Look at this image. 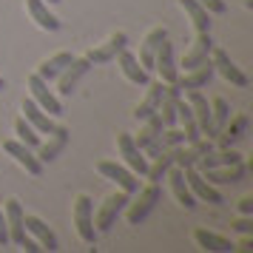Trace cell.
Instances as JSON below:
<instances>
[{"instance_id": "6da1fadb", "label": "cell", "mask_w": 253, "mask_h": 253, "mask_svg": "<svg viewBox=\"0 0 253 253\" xmlns=\"http://www.w3.org/2000/svg\"><path fill=\"white\" fill-rule=\"evenodd\" d=\"M128 202H131V194H126V191L108 196V199L103 202V208L97 211V216H94V228H97V233H108V230L114 228L117 219L123 216V211H126Z\"/></svg>"}, {"instance_id": "7a4b0ae2", "label": "cell", "mask_w": 253, "mask_h": 253, "mask_svg": "<svg viewBox=\"0 0 253 253\" xmlns=\"http://www.w3.org/2000/svg\"><path fill=\"white\" fill-rule=\"evenodd\" d=\"M160 196H162V191H160V185L157 182H151L148 188H142L137 199L126 205L128 208V225H142V222L148 219V213L157 208Z\"/></svg>"}, {"instance_id": "3957f363", "label": "cell", "mask_w": 253, "mask_h": 253, "mask_svg": "<svg viewBox=\"0 0 253 253\" xmlns=\"http://www.w3.org/2000/svg\"><path fill=\"white\" fill-rule=\"evenodd\" d=\"M74 225H77V233H80L83 242H88L94 245L97 242V228H94V202L91 196L80 194L77 196V202H74Z\"/></svg>"}, {"instance_id": "277c9868", "label": "cell", "mask_w": 253, "mask_h": 253, "mask_svg": "<svg viewBox=\"0 0 253 253\" xmlns=\"http://www.w3.org/2000/svg\"><path fill=\"white\" fill-rule=\"evenodd\" d=\"M29 91H32V100H35L43 111H46L48 117H57L63 114V103H60L57 94H51V88H48V83L40 77V74H29Z\"/></svg>"}, {"instance_id": "5b68a950", "label": "cell", "mask_w": 253, "mask_h": 253, "mask_svg": "<svg viewBox=\"0 0 253 253\" xmlns=\"http://www.w3.org/2000/svg\"><path fill=\"white\" fill-rule=\"evenodd\" d=\"M97 173L105 176V179H111L120 191H126V194H131V196L139 191V179L134 176V171H131V168H123V165H117V162H108V160L97 162Z\"/></svg>"}, {"instance_id": "8992f818", "label": "cell", "mask_w": 253, "mask_h": 253, "mask_svg": "<svg viewBox=\"0 0 253 253\" xmlns=\"http://www.w3.org/2000/svg\"><path fill=\"white\" fill-rule=\"evenodd\" d=\"M182 173H185V182H188V188H191L194 199H202V202H211V205H222V202H225L216 188L208 182V179H205L199 171H194V165L182 168Z\"/></svg>"}, {"instance_id": "52a82bcc", "label": "cell", "mask_w": 253, "mask_h": 253, "mask_svg": "<svg viewBox=\"0 0 253 253\" xmlns=\"http://www.w3.org/2000/svg\"><path fill=\"white\" fill-rule=\"evenodd\" d=\"M211 60H213V69H216L219 74L230 83V85H236V88H248V74H245V71H242L239 66L228 57V51H222V48L213 46Z\"/></svg>"}, {"instance_id": "ba28073f", "label": "cell", "mask_w": 253, "mask_h": 253, "mask_svg": "<svg viewBox=\"0 0 253 253\" xmlns=\"http://www.w3.org/2000/svg\"><path fill=\"white\" fill-rule=\"evenodd\" d=\"M88 69H91V63H88L85 57H74V60H71L69 66L63 69V74L57 77V80H60V85H57L60 97H71L74 88H77V83L88 74Z\"/></svg>"}, {"instance_id": "9c48e42d", "label": "cell", "mask_w": 253, "mask_h": 253, "mask_svg": "<svg viewBox=\"0 0 253 253\" xmlns=\"http://www.w3.org/2000/svg\"><path fill=\"white\" fill-rule=\"evenodd\" d=\"M3 151H6L9 157H14L17 165H23L26 173H32V176H40V173H43V162L37 160L35 154H32V148L23 145L20 139H6V142H3Z\"/></svg>"}, {"instance_id": "30bf717a", "label": "cell", "mask_w": 253, "mask_h": 253, "mask_svg": "<svg viewBox=\"0 0 253 253\" xmlns=\"http://www.w3.org/2000/svg\"><path fill=\"white\" fill-rule=\"evenodd\" d=\"M117 148H120V154H123L126 165L134 173H145V171H148V160H145L142 148L134 142V137H131V134H120V137H117Z\"/></svg>"}, {"instance_id": "8fae6325", "label": "cell", "mask_w": 253, "mask_h": 253, "mask_svg": "<svg viewBox=\"0 0 253 253\" xmlns=\"http://www.w3.org/2000/svg\"><path fill=\"white\" fill-rule=\"evenodd\" d=\"M3 216H6V228H9V245H17V248H20V242H23V236H26L23 205H20L17 199H6V205H3Z\"/></svg>"}, {"instance_id": "7c38bea8", "label": "cell", "mask_w": 253, "mask_h": 253, "mask_svg": "<svg viewBox=\"0 0 253 253\" xmlns=\"http://www.w3.org/2000/svg\"><path fill=\"white\" fill-rule=\"evenodd\" d=\"M154 71H160V80L165 83V85L176 83V77H179L176 60H173V46L168 43V37L160 43V51H157V57H154Z\"/></svg>"}, {"instance_id": "4fadbf2b", "label": "cell", "mask_w": 253, "mask_h": 253, "mask_svg": "<svg viewBox=\"0 0 253 253\" xmlns=\"http://www.w3.org/2000/svg\"><path fill=\"white\" fill-rule=\"evenodd\" d=\"M69 139H71V134H69V128H63V126H57L51 134H48V142H43V145H37V160L43 162H54L66 151V145H69Z\"/></svg>"}, {"instance_id": "5bb4252c", "label": "cell", "mask_w": 253, "mask_h": 253, "mask_svg": "<svg viewBox=\"0 0 253 253\" xmlns=\"http://www.w3.org/2000/svg\"><path fill=\"white\" fill-rule=\"evenodd\" d=\"M126 46H128V35H126V32H117V35H111L108 40H105L103 46L91 48V51L85 54V60H88L91 66H94V63H111V60H114Z\"/></svg>"}, {"instance_id": "9a60e30c", "label": "cell", "mask_w": 253, "mask_h": 253, "mask_svg": "<svg viewBox=\"0 0 253 253\" xmlns=\"http://www.w3.org/2000/svg\"><path fill=\"white\" fill-rule=\"evenodd\" d=\"M182 94H188V105L194 111V120H196V126H199V131H202V137L213 139V134H211V103L205 100V94L199 91V88L182 91Z\"/></svg>"}, {"instance_id": "2e32d148", "label": "cell", "mask_w": 253, "mask_h": 253, "mask_svg": "<svg viewBox=\"0 0 253 253\" xmlns=\"http://www.w3.org/2000/svg\"><path fill=\"white\" fill-rule=\"evenodd\" d=\"M213 74H216V69H213V60H205L202 66H196V69L185 71L182 77H176V85H179L182 91H194V88H205L208 83L213 80Z\"/></svg>"}, {"instance_id": "e0dca14e", "label": "cell", "mask_w": 253, "mask_h": 253, "mask_svg": "<svg viewBox=\"0 0 253 253\" xmlns=\"http://www.w3.org/2000/svg\"><path fill=\"white\" fill-rule=\"evenodd\" d=\"M245 173H248V165L242 160V162H233V165H225V168H205L202 176L211 185H236L245 179Z\"/></svg>"}, {"instance_id": "ac0fdd59", "label": "cell", "mask_w": 253, "mask_h": 253, "mask_svg": "<svg viewBox=\"0 0 253 253\" xmlns=\"http://www.w3.org/2000/svg\"><path fill=\"white\" fill-rule=\"evenodd\" d=\"M211 51H213V37H211V32H199V37L194 40L191 51H188L185 60H182V69L191 71V69H196V66H202L205 60H211Z\"/></svg>"}, {"instance_id": "d6986e66", "label": "cell", "mask_w": 253, "mask_h": 253, "mask_svg": "<svg viewBox=\"0 0 253 253\" xmlns=\"http://www.w3.org/2000/svg\"><path fill=\"white\" fill-rule=\"evenodd\" d=\"M176 145H185V131H179V128H162L160 134H157V139L151 142V145H145V154L148 157H160V154H165V151L176 148Z\"/></svg>"}, {"instance_id": "ffe728a7", "label": "cell", "mask_w": 253, "mask_h": 253, "mask_svg": "<svg viewBox=\"0 0 253 253\" xmlns=\"http://www.w3.org/2000/svg\"><path fill=\"white\" fill-rule=\"evenodd\" d=\"M23 228H26V233H32V236L40 242V248H43V251H57V248H60L54 230L48 228L40 216H23Z\"/></svg>"}, {"instance_id": "44dd1931", "label": "cell", "mask_w": 253, "mask_h": 253, "mask_svg": "<svg viewBox=\"0 0 253 253\" xmlns=\"http://www.w3.org/2000/svg\"><path fill=\"white\" fill-rule=\"evenodd\" d=\"M168 37V29L162 26V29H154V32H148V37L142 40V46H139V66L148 71H154V57H157V51H160V43Z\"/></svg>"}, {"instance_id": "7402d4cb", "label": "cell", "mask_w": 253, "mask_h": 253, "mask_svg": "<svg viewBox=\"0 0 253 253\" xmlns=\"http://www.w3.org/2000/svg\"><path fill=\"white\" fill-rule=\"evenodd\" d=\"M165 179L171 182V191H173V196H176V202L191 211V208L196 205V199H194V194H191L188 182H185L182 168H179V165H171V168H168V173H165Z\"/></svg>"}, {"instance_id": "603a6c76", "label": "cell", "mask_w": 253, "mask_h": 253, "mask_svg": "<svg viewBox=\"0 0 253 253\" xmlns=\"http://www.w3.org/2000/svg\"><path fill=\"white\" fill-rule=\"evenodd\" d=\"M114 60H117V66L123 69V74H126L131 83H137V85H148V71L139 66V60L134 57L131 51H128V46L123 48V51H120Z\"/></svg>"}, {"instance_id": "cb8c5ba5", "label": "cell", "mask_w": 253, "mask_h": 253, "mask_svg": "<svg viewBox=\"0 0 253 253\" xmlns=\"http://www.w3.org/2000/svg\"><path fill=\"white\" fill-rule=\"evenodd\" d=\"M23 117L29 120V126L35 128V131H40V134H51V131L57 128V126H54V120H51V117H48L46 111L32 100V97L23 103Z\"/></svg>"}, {"instance_id": "d4e9b609", "label": "cell", "mask_w": 253, "mask_h": 253, "mask_svg": "<svg viewBox=\"0 0 253 253\" xmlns=\"http://www.w3.org/2000/svg\"><path fill=\"white\" fill-rule=\"evenodd\" d=\"M245 131H248V117L236 114L233 120H228V126L216 134V145L219 148H230L233 142H239V139L245 137Z\"/></svg>"}, {"instance_id": "484cf974", "label": "cell", "mask_w": 253, "mask_h": 253, "mask_svg": "<svg viewBox=\"0 0 253 253\" xmlns=\"http://www.w3.org/2000/svg\"><path fill=\"white\" fill-rule=\"evenodd\" d=\"M26 9H29L32 20H35L43 32H57V29H60V20L48 12V6L43 3V0H26Z\"/></svg>"}, {"instance_id": "4316f807", "label": "cell", "mask_w": 253, "mask_h": 253, "mask_svg": "<svg viewBox=\"0 0 253 253\" xmlns=\"http://www.w3.org/2000/svg\"><path fill=\"white\" fill-rule=\"evenodd\" d=\"M162 94H165V83H157V85H148V94H145V100L137 105V111H134V120L137 123H142L145 117L151 114H157V108H160V100H162Z\"/></svg>"}, {"instance_id": "83f0119b", "label": "cell", "mask_w": 253, "mask_h": 253, "mask_svg": "<svg viewBox=\"0 0 253 253\" xmlns=\"http://www.w3.org/2000/svg\"><path fill=\"white\" fill-rule=\"evenodd\" d=\"M194 239H196V245H199V248L213 251V253H228V251H233V242H230V239L219 236V233H213V230H205V228L196 230Z\"/></svg>"}, {"instance_id": "f1b7e54d", "label": "cell", "mask_w": 253, "mask_h": 253, "mask_svg": "<svg viewBox=\"0 0 253 253\" xmlns=\"http://www.w3.org/2000/svg\"><path fill=\"white\" fill-rule=\"evenodd\" d=\"M179 6L191 17V23H194L196 32H211V12H208L199 0H179Z\"/></svg>"}, {"instance_id": "f546056e", "label": "cell", "mask_w": 253, "mask_h": 253, "mask_svg": "<svg viewBox=\"0 0 253 253\" xmlns=\"http://www.w3.org/2000/svg\"><path fill=\"white\" fill-rule=\"evenodd\" d=\"M71 60H74V54L71 51H60V54H54V57H48L46 63H40V69H37V74L43 77V80H57L60 74H63V69L69 66Z\"/></svg>"}, {"instance_id": "4dcf8cb0", "label": "cell", "mask_w": 253, "mask_h": 253, "mask_svg": "<svg viewBox=\"0 0 253 253\" xmlns=\"http://www.w3.org/2000/svg\"><path fill=\"white\" fill-rule=\"evenodd\" d=\"M233 162H242V154H236V151H230V148H222V151L205 154V157L199 160V165H202V171H205V168H225V165H233Z\"/></svg>"}, {"instance_id": "1f68e13d", "label": "cell", "mask_w": 253, "mask_h": 253, "mask_svg": "<svg viewBox=\"0 0 253 253\" xmlns=\"http://www.w3.org/2000/svg\"><path fill=\"white\" fill-rule=\"evenodd\" d=\"M228 120H230V105H228V100L216 97V100L211 103V134H213V139H216V134L222 131V128L228 126Z\"/></svg>"}, {"instance_id": "d6a6232c", "label": "cell", "mask_w": 253, "mask_h": 253, "mask_svg": "<svg viewBox=\"0 0 253 253\" xmlns=\"http://www.w3.org/2000/svg\"><path fill=\"white\" fill-rule=\"evenodd\" d=\"M162 120H160V114H151V117H145L142 120V128H139V137H134V142H137L139 148H145V145H151L154 139H157V134L162 131Z\"/></svg>"}, {"instance_id": "836d02e7", "label": "cell", "mask_w": 253, "mask_h": 253, "mask_svg": "<svg viewBox=\"0 0 253 253\" xmlns=\"http://www.w3.org/2000/svg\"><path fill=\"white\" fill-rule=\"evenodd\" d=\"M176 148H179V145H176ZM176 148H171V151H165V154H160V157H157V162H154V165H148L145 176H148L151 182H157V185L162 182V176L168 173V168H171L173 160H176Z\"/></svg>"}, {"instance_id": "e575fe53", "label": "cell", "mask_w": 253, "mask_h": 253, "mask_svg": "<svg viewBox=\"0 0 253 253\" xmlns=\"http://www.w3.org/2000/svg\"><path fill=\"white\" fill-rule=\"evenodd\" d=\"M14 134H17V139H20L23 145H29V148H37V145H40V137H37L35 128L29 126L26 117H17V120H14Z\"/></svg>"}, {"instance_id": "d590c367", "label": "cell", "mask_w": 253, "mask_h": 253, "mask_svg": "<svg viewBox=\"0 0 253 253\" xmlns=\"http://www.w3.org/2000/svg\"><path fill=\"white\" fill-rule=\"evenodd\" d=\"M230 228L236 230V233H242V236H248V233H253V219L251 216H239Z\"/></svg>"}, {"instance_id": "8d00e7d4", "label": "cell", "mask_w": 253, "mask_h": 253, "mask_svg": "<svg viewBox=\"0 0 253 253\" xmlns=\"http://www.w3.org/2000/svg\"><path fill=\"white\" fill-rule=\"evenodd\" d=\"M199 3H202L211 14H225L228 12V3H225V0H199Z\"/></svg>"}, {"instance_id": "74e56055", "label": "cell", "mask_w": 253, "mask_h": 253, "mask_svg": "<svg viewBox=\"0 0 253 253\" xmlns=\"http://www.w3.org/2000/svg\"><path fill=\"white\" fill-rule=\"evenodd\" d=\"M20 248H23V251H29V253H40V251H43V248H40V242H37V239H32L29 233L23 236V242H20Z\"/></svg>"}, {"instance_id": "f35d334b", "label": "cell", "mask_w": 253, "mask_h": 253, "mask_svg": "<svg viewBox=\"0 0 253 253\" xmlns=\"http://www.w3.org/2000/svg\"><path fill=\"white\" fill-rule=\"evenodd\" d=\"M233 251H239V253H251L253 251V239H251V233L245 236V239L239 242V245H233Z\"/></svg>"}, {"instance_id": "ab89813d", "label": "cell", "mask_w": 253, "mask_h": 253, "mask_svg": "<svg viewBox=\"0 0 253 253\" xmlns=\"http://www.w3.org/2000/svg\"><path fill=\"white\" fill-rule=\"evenodd\" d=\"M239 213H242V216H251V213H253V199H251V196H245V199L239 202Z\"/></svg>"}, {"instance_id": "60d3db41", "label": "cell", "mask_w": 253, "mask_h": 253, "mask_svg": "<svg viewBox=\"0 0 253 253\" xmlns=\"http://www.w3.org/2000/svg\"><path fill=\"white\" fill-rule=\"evenodd\" d=\"M0 245H9V228H6V216L0 211Z\"/></svg>"}, {"instance_id": "b9f144b4", "label": "cell", "mask_w": 253, "mask_h": 253, "mask_svg": "<svg viewBox=\"0 0 253 253\" xmlns=\"http://www.w3.org/2000/svg\"><path fill=\"white\" fill-rule=\"evenodd\" d=\"M3 88H6V80H3V77H0V91H3Z\"/></svg>"}, {"instance_id": "7bdbcfd3", "label": "cell", "mask_w": 253, "mask_h": 253, "mask_svg": "<svg viewBox=\"0 0 253 253\" xmlns=\"http://www.w3.org/2000/svg\"><path fill=\"white\" fill-rule=\"evenodd\" d=\"M46 3H60V0H46Z\"/></svg>"}]
</instances>
